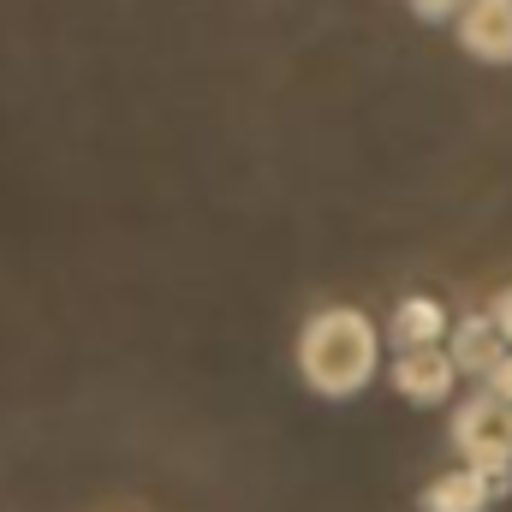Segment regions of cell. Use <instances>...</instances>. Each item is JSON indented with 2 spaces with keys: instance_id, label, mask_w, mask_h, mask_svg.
<instances>
[{
  "instance_id": "6da1fadb",
  "label": "cell",
  "mask_w": 512,
  "mask_h": 512,
  "mask_svg": "<svg viewBox=\"0 0 512 512\" xmlns=\"http://www.w3.org/2000/svg\"><path fill=\"white\" fill-rule=\"evenodd\" d=\"M382 370V328L352 310L328 304L298 328V376L316 399H358Z\"/></svg>"
},
{
  "instance_id": "7a4b0ae2",
  "label": "cell",
  "mask_w": 512,
  "mask_h": 512,
  "mask_svg": "<svg viewBox=\"0 0 512 512\" xmlns=\"http://www.w3.org/2000/svg\"><path fill=\"white\" fill-rule=\"evenodd\" d=\"M453 447L465 453V465H477L483 477H495L501 495H507V483H512V405H501L489 387L471 393V399H459V411H453Z\"/></svg>"
},
{
  "instance_id": "3957f363",
  "label": "cell",
  "mask_w": 512,
  "mask_h": 512,
  "mask_svg": "<svg viewBox=\"0 0 512 512\" xmlns=\"http://www.w3.org/2000/svg\"><path fill=\"white\" fill-rule=\"evenodd\" d=\"M453 36L471 60L512 66V0H465V12L453 18Z\"/></svg>"
},
{
  "instance_id": "277c9868",
  "label": "cell",
  "mask_w": 512,
  "mask_h": 512,
  "mask_svg": "<svg viewBox=\"0 0 512 512\" xmlns=\"http://www.w3.org/2000/svg\"><path fill=\"white\" fill-rule=\"evenodd\" d=\"M387 376H393V393L411 405H447L459 387V364L447 346H429V352H399Z\"/></svg>"
},
{
  "instance_id": "5b68a950",
  "label": "cell",
  "mask_w": 512,
  "mask_h": 512,
  "mask_svg": "<svg viewBox=\"0 0 512 512\" xmlns=\"http://www.w3.org/2000/svg\"><path fill=\"white\" fill-rule=\"evenodd\" d=\"M447 352H453L459 376H477V382H489V376L501 370V358H507L512 346L501 340V328L489 322V310H477V316H459V322H453V334H447Z\"/></svg>"
},
{
  "instance_id": "8992f818",
  "label": "cell",
  "mask_w": 512,
  "mask_h": 512,
  "mask_svg": "<svg viewBox=\"0 0 512 512\" xmlns=\"http://www.w3.org/2000/svg\"><path fill=\"white\" fill-rule=\"evenodd\" d=\"M447 334H453V328H447V304L429 298V292L399 298L393 316H387V340H393V352H429V346H441Z\"/></svg>"
},
{
  "instance_id": "52a82bcc",
  "label": "cell",
  "mask_w": 512,
  "mask_h": 512,
  "mask_svg": "<svg viewBox=\"0 0 512 512\" xmlns=\"http://www.w3.org/2000/svg\"><path fill=\"white\" fill-rule=\"evenodd\" d=\"M495 495H501L495 477H483L477 465H459V471H441V477L417 495V507L423 512H489Z\"/></svg>"
},
{
  "instance_id": "ba28073f",
  "label": "cell",
  "mask_w": 512,
  "mask_h": 512,
  "mask_svg": "<svg viewBox=\"0 0 512 512\" xmlns=\"http://www.w3.org/2000/svg\"><path fill=\"white\" fill-rule=\"evenodd\" d=\"M405 6H411L423 24H453V18L465 12V0H405Z\"/></svg>"
},
{
  "instance_id": "9c48e42d",
  "label": "cell",
  "mask_w": 512,
  "mask_h": 512,
  "mask_svg": "<svg viewBox=\"0 0 512 512\" xmlns=\"http://www.w3.org/2000/svg\"><path fill=\"white\" fill-rule=\"evenodd\" d=\"M489 322L501 328V340H507V346H512V286H501V292L489 298Z\"/></svg>"
},
{
  "instance_id": "30bf717a",
  "label": "cell",
  "mask_w": 512,
  "mask_h": 512,
  "mask_svg": "<svg viewBox=\"0 0 512 512\" xmlns=\"http://www.w3.org/2000/svg\"><path fill=\"white\" fill-rule=\"evenodd\" d=\"M483 387H489V393H495L501 405H512V352H507V358H501V370H495V376H489V382H483Z\"/></svg>"
}]
</instances>
